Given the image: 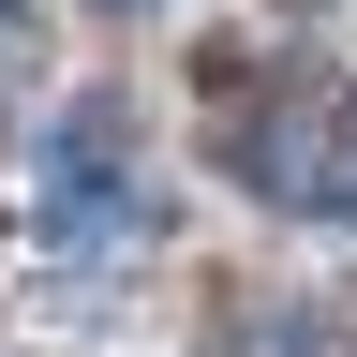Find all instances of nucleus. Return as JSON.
<instances>
[{
  "label": "nucleus",
  "instance_id": "4",
  "mask_svg": "<svg viewBox=\"0 0 357 357\" xmlns=\"http://www.w3.org/2000/svg\"><path fill=\"white\" fill-rule=\"evenodd\" d=\"M15 15H30V0H0V30H15Z\"/></svg>",
  "mask_w": 357,
  "mask_h": 357
},
{
  "label": "nucleus",
  "instance_id": "2",
  "mask_svg": "<svg viewBox=\"0 0 357 357\" xmlns=\"http://www.w3.org/2000/svg\"><path fill=\"white\" fill-rule=\"evenodd\" d=\"M30 223H45V253H105V238H134V223H149V194H134V134H119V105H75L60 134H45Z\"/></svg>",
  "mask_w": 357,
  "mask_h": 357
},
{
  "label": "nucleus",
  "instance_id": "1",
  "mask_svg": "<svg viewBox=\"0 0 357 357\" xmlns=\"http://www.w3.org/2000/svg\"><path fill=\"white\" fill-rule=\"evenodd\" d=\"M208 134H223V164L253 178L268 208H328V223H357V105H342V75H268L253 89V60L223 45L208 60Z\"/></svg>",
  "mask_w": 357,
  "mask_h": 357
},
{
  "label": "nucleus",
  "instance_id": "3",
  "mask_svg": "<svg viewBox=\"0 0 357 357\" xmlns=\"http://www.w3.org/2000/svg\"><path fill=\"white\" fill-rule=\"evenodd\" d=\"M105 15H164V0H105Z\"/></svg>",
  "mask_w": 357,
  "mask_h": 357
}]
</instances>
